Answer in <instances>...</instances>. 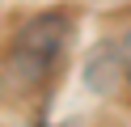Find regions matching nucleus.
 <instances>
[{
  "label": "nucleus",
  "mask_w": 131,
  "mask_h": 127,
  "mask_svg": "<svg viewBox=\"0 0 131 127\" xmlns=\"http://www.w3.org/2000/svg\"><path fill=\"white\" fill-rule=\"evenodd\" d=\"M63 42H68V17L63 13H42V17H34V21H26L17 30L13 51H9V68L21 72V76H30V81H38L55 64Z\"/></svg>",
  "instance_id": "obj_1"
},
{
  "label": "nucleus",
  "mask_w": 131,
  "mask_h": 127,
  "mask_svg": "<svg viewBox=\"0 0 131 127\" xmlns=\"http://www.w3.org/2000/svg\"><path fill=\"white\" fill-rule=\"evenodd\" d=\"M123 68H127V72H123V81L131 85V30L123 34Z\"/></svg>",
  "instance_id": "obj_3"
},
{
  "label": "nucleus",
  "mask_w": 131,
  "mask_h": 127,
  "mask_svg": "<svg viewBox=\"0 0 131 127\" xmlns=\"http://www.w3.org/2000/svg\"><path fill=\"white\" fill-rule=\"evenodd\" d=\"M118 72H127V68H123V47H114V42H102L85 59V76H89V85L97 93H110L118 85Z\"/></svg>",
  "instance_id": "obj_2"
}]
</instances>
